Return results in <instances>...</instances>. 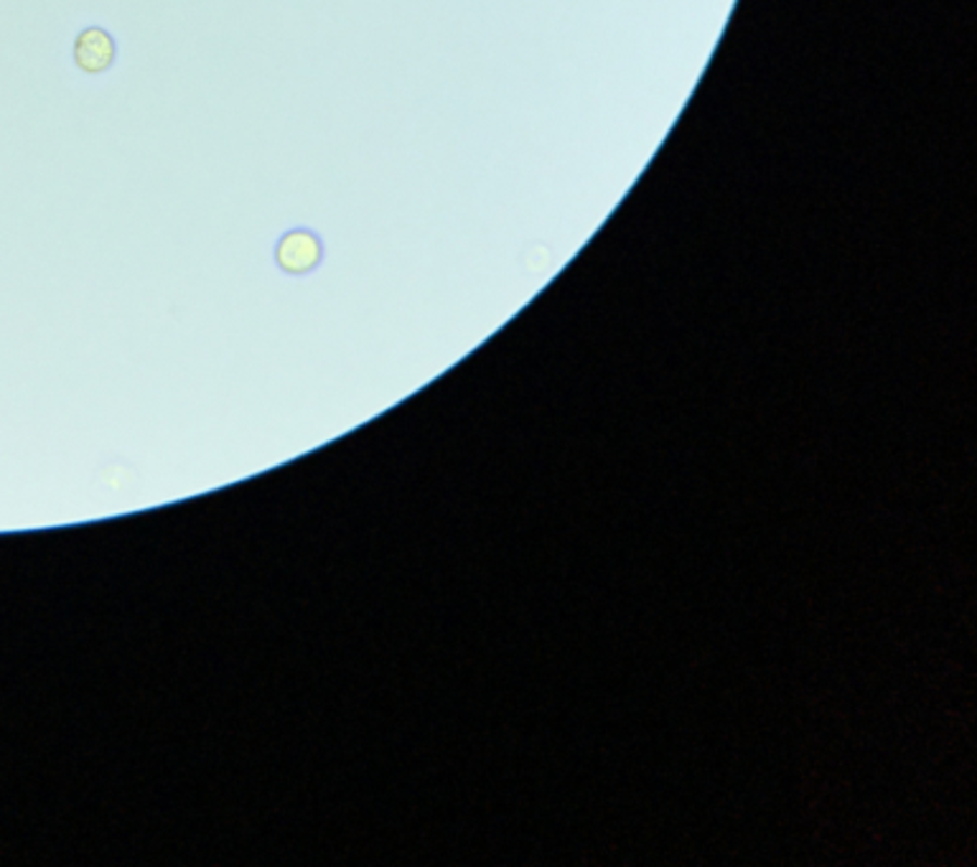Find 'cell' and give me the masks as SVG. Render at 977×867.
Segmentation results:
<instances>
[{"label":"cell","mask_w":977,"mask_h":867,"mask_svg":"<svg viewBox=\"0 0 977 867\" xmlns=\"http://www.w3.org/2000/svg\"><path fill=\"white\" fill-rule=\"evenodd\" d=\"M74 64L85 74H104L115 64L118 59V44L112 39V34L102 26H87L82 28L74 39L72 49Z\"/></svg>","instance_id":"cell-2"},{"label":"cell","mask_w":977,"mask_h":867,"mask_svg":"<svg viewBox=\"0 0 977 867\" xmlns=\"http://www.w3.org/2000/svg\"><path fill=\"white\" fill-rule=\"evenodd\" d=\"M323 239L308 227H290L277 237L273 258L285 275H308L323 262Z\"/></svg>","instance_id":"cell-1"}]
</instances>
